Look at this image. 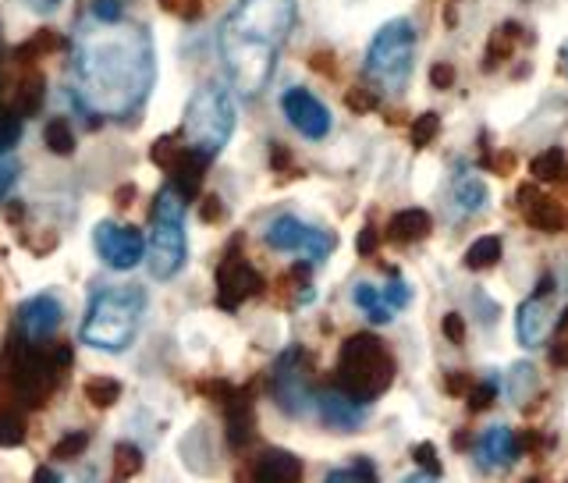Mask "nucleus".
Segmentation results:
<instances>
[{
  "mask_svg": "<svg viewBox=\"0 0 568 483\" xmlns=\"http://www.w3.org/2000/svg\"><path fill=\"white\" fill-rule=\"evenodd\" d=\"M79 107L96 118H132L157 79L153 36L136 22H90L71 50Z\"/></svg>",
  "mask_w": 568,
  "mask_h": 483,
  "instance_id": "f257e3e1",
  "label": "nucleus"
},
{
  "mask_svg": "<svg viewBox=\"0 0 568 483\" xmlns=\"http://www.w3.org/2000/svg\"><path fill=\"white\" fill-rule=\"evenodd\" d=\"M146 313V291L136 285L100 288L82 320V342L96 353H125L136 342Z\"/></svg>",
  "mask_w": 568,
  "mask_h": 483,
  "instance_id": "f03ea898",
  "label": "nucleus"
},
{
  "mask_svg": "<svg viewBox=\"0 0 568 483\" xmlns=\"http://www.w3.org/2000/svg\"><path fill=\"white\" fill-rule=\"evenodd\" d=\"M395 380V356L387 353V345L376 334H352L341 345L338 370H334V384L341 391L356 394L359 402H376V394H384Z\"/></svg>",
  "mask_w": 568,
  "mask_h": 483,
  "instance_id": "7ed1b4c3",
  "label": "nucleus"
},
{
  "mask_svg": "<svg viewBox=\"0 0 568 483\" xmlns=\"http://www.w3.org/2000/svg\"><path fill=\"white\" fill-rule=\"evenodd\" d=\"M185 196L174 185L160 188L153 203V235L146 245V267L153 281H171L178 277L188 260V239H185Z\"/></svg>",
  "mask_w": 568,
  "mask_h": 483,
  "instance_id": "20e7f679",
  "label": "nucleus"
},
{
  "mask_svg": "<svg viewBox=\"0 0 568 483\" xmlns=\"http://www.w3.org/2000/svg\"><path fill=\"white\" fill-rule=\"evenodd\" d=\"M231 131H235V100L221 85H202L193 93L185 107L182 139L193 146L199 157L213 160L224 150Z\"/></svg>",
  "mask_w": 568,
  "mask_h": 483,
  "instance_id": "39448f33",
  "label": "nucleus"
},
{
  "mask_svg": "<svg viewBox=\"0 0 568 483\" xmlns=\"http://www.w3.org/2000/svg\"><path fill=\"white\" fill-rule=\"evenodd\" d=\"M299 19V0H239L235 11L228 14L221 33L267 43V47H285Z\"/></svg>",
  "mask_w": 568,
  "mask_h": 483,
  "instance_id": "423d86ee",
  "label": "nucleus"
},
{
  "mask_svg": "<svg viewBox=\"0 0 568 483\" xmlns=\"http://www.w3.org/2000/svg\"><path fill=\"white\" fill-rule=\"evenodd\" d=\"M416 57V25L409 19H391L376 28L367 47V76L376 79L384 90H402L409 79Z\"/></svg>",
  "mask_w": 568,
  "mask_h": 483,
  "instance_id": "0eeeda50",
  "label": "nucleus"
},
{
  "mask_svg": "<svg viewBox=\"0 0 568 483\" xmlns=\"http://www.w3.org/2000/svg\"><path fill=\"white\" fill-rule=\"evenodd\" d=\"M217 47H221V61L228 68L231 85H235L245 100H253L267 90L274 79V68H278V54H281L278 47H267V43L242 39L231 33H221Z\"/></svg>",
  "mask_w": 568,
  "mask_h": 483,
  "instance_id": "6e6552de",
  "label": "nucleus"
},
{
  "mask_svg": "<svg viewBox=\"0 0 568 483\" xmlns=\"http://www.w3.org/2000/svg\"><path fill=\"white\" fill-rule=\"evenodd\" d=\"M264 242L270 249H278V253H299L305 263H313V267L316 263H324L334 253V245H338V239H334L331 231L305 225L291 214L274 217V221L267 225V231H264Z\"/></svg>",
  "mask_w": 568,
  "mask_h": 483,
  "instance_id": "1a4fd4ad",
  "label": "nucleus"
},
{
  "mask_svg": "<svg viewBox=\"0 0 568 483\" xmlns=\"http://www.w3.org/2000/svg\"><path fill=\"white\" fill-rule=\"evenodd\" d=\"M270 394H274V402L281 405V413L295 416V419L305 416L316 405L313 380H310V373H305V353L299 345L288 348V353L278 359V366H274Z\"/></svg>",
  "mask_w": 568,
  "mask_h": 483,
  "instance_id": "9d476101",
  "label": "nucleus"
},
{
  "mask_svg": "<svg viewBox=\"0 0 568 483\" xmlns=\"http://www.w3.org/2000/svg\"><path fill=\"white\" fill-rule=\"evenodd\" d=\"M558 327V288L555 277H541V285L533 288V296L519 306L515 313V338L522 348H541L547 334Z\"/></svg>",
  "mask_w": 568,
  "mask_h": 483,
  "instance_id": "9b49d317",
  "label": "nucleus"
},
{
  "mask_svg": "<svg viewBox=\"0 0 568 483\" xmlns=\"http://www.w3.org/2000/svg\"><path fill=\"white\" fill-rule=\"evenodd\" d=\"M264 288H267L264 274H259L242 253H235V249H231V253L221 260V267H217V306L228 313H235L245 299L264 296Z\"/></svg>",
  "mask_w": 568,
  "mask_h": 483,
  "instance_id": "f8f14e48",
  "label": "nucleus"
},
{
  "mask_svg": "<svg viewBox=\"0 0 568 483\" xmlns=\"http://www.w3.org/2000/svg\"><path fill=\"white\" fill-rule=\"evenodd\" d=\"M93 249L111 271H136L146 256V239H142V231L132 225L100 221L93 231Z\"/></svg>",
  "mask_w": 568,
  "mask_h": 483,
  "instance_id": "ddd939ff",
  "label": "nucleus"
},
{
  "mask_svg": "<svg viewBox=\"0 0 568 483\" xmlns=\"http://www.w3.org/2000/svg\"><path fill=\"white\" fill-rule=\"evenodd\" d=\"M281 111H285L288 125L295 128L299 136L313 139V142H320V139L331 136L334 118H331L327 104H320V100H316L310 90H302V85H291V90H285V96H281Z\"/></svg>",
  "mask_w": 568,
  "mask_h": 483,
  "instance_id": "4468645a",
  "label": "nucleus"
},
{
  "mask_svg": "<svg viewBox=\"0 0 568 483\" xmlns=\"http://www.w3.org/2000/svg\"><path fill=\"white\" fill-rule=\"evenodd\" d=\"M65 324V306L57 296H33V299H25L19 306V331H22V338H50V334H57Z\"/></svg>",
  "mask_w": 568,
  "mask_h": 483,
  "instance_id": "2eb2a0df",
  "label": "nucleus"
},
{
  "mask_svg": "<svg viewBox=\"0 0 568 483\" xmlns=\"http://www.w3.org/2000/svg\"><path fill=\"white\" fill-rule=\"evenodd\" d=\"M316 413L331 430H356L367 423V402H359L356 394H348L341 388H331L316 394Z\"/></svg>",
  "mask_w": 568,
  "mask_h": 483,
  "instance_id": "dca6fc26",
  "label": "nucleus"
},
{
  "mask_svg": "<svg viewBox=\"0 0 568 483\" xmlns=\"http://www.w3.org/2000/svg\"><path fill=\"white\" fill-rule=\"evenodd\" d=\"M476 462L484 470H498V465H512L519 459V434L508 427H487L476 441Z\"/></svg>",
  "mask_w": 568,
  "mask_h": 483,
  "instance_id": "f3484780",
  "label": "nucleus"
},
{
  "mask_svg": "<svg viewBox=\"0 0 568 483\" xmlns=\"http://www.w3.org/2000/svg\"><path fill=\"white\" fill-rule=\"evenodd\" d=\"M519 199H530V203H522V207H526V221L536 231H544V235H558V231L568 225V214L558 199L536 196V188H519Z\"/></svg>",
  "mask_w": 568,
  "mask_h": 483,
  "instance_id": "a211bd4d",
  "label": "nucleus"
},
{
  "mask_svg": "<svg viewBox=\"0 0 568 483\" xmlns=\"http://www.w3.org/2000/svg\"><path fill=\"white\" fill-rule=\"evenodd\" d=\"M224 416H228V441H231V448L253 445V437H256V409H253L250 394H245V391L231 394V399L224 402Z\"/></svg>",
  "mask_w": 568,
  "mask_h": 483,
  "instance_id": "6ab92c4d",
  "label": "nucleus"
},
{
  "mask_svg": "<svg viewBox=\"0 0 568 483\" xmlns=\"http://www.w3.org/2000/svg\"><path fill=\"white\" fill-rule=\"evenodd\" d=\"M250 476L267 480V483H291V480H302V462H299V456H291V451L267 448L264 456L256 459Z\"/></svg>",
  "mask_w": 568,
  "mask_h": 483,
  "instance_id": "aec40b11",
  "label": "nucleus"
},
{
  "mask_svg": "<svg viewBox=\"0 0 568 483\" xmlns=\"http://www.w3.org/2000/svg\"><path fill=\"white\" fill-rule=\"evenodd\" d=\"M430 214L427 210H419V207H409V210H402L391 217V225H387V239L391 242H419V239H427L430 235Z\"/></svg>",
  "mask_w": 568,
  "mask_h": 483,
  "instance_id": "412c9836",
  "label": "nucleus"
},
{
  "mask_svg": "<svg viewBox=\"0 0 568 483\" xmlns=\"http://www.w3.org/2000/svg\"><path fill=\"white\" fill-rule=\"evenodd\" d=\"M352 299H356L359 310L373 320V324H391V317H395V306L387 302V291L376 288V285L359 281L356 291H352Z\"/></svg>",
  "mask_w": 568,
  "mask_h": 483,
  "instance_id": "4be33fe9",
  "label": "nucleus"
},
{
  "mask_svg": "<svg viewBox=\"0 0 568 483\" xmlns=\"http://www.w3.org/2000/svg\"><path fill=\"white\" fill-rule=\"evenodd\" d=\"M43 100H47V79H43L36 68H28V76L19 82V90L11 96V107L19 111L22 118H28V114H36L43 107Z\"/></svg>",
  "mask_w": 568,
  "mask_h": 483,
  "instance_id": "5701e85b",
  "label": "nucleus"
},
{
  "mask_svg": "<svg viewBox=\"0 0 568 483\" xmlns=\"http://www.w3.org/2000/svg\"><path fill=\"white\" fill-rule=\"evenodd\" d=\"M519 33L522 28L515 25V22H505L498 33H490V43H487V54H484V68L490 71V68H498V65H505L508 57L515 54V47H519Z\"/></svg>",
  "mask_w": 568,
  "mask_h": 483,
  "instance_id": "b1692460",
  "label": "nucleus"
},
{
  "mask_svg": "<svg viewBox=\"0 0 568 483\" xmlns=\"http://www.w3.org/2000/svg\"><path fill=\"white\" fill-rule=\"evenodd\" d=\"M501 239L498 235H484V239H476L470 249H465V267L470 271H490V267H498V260H501Z\"/></svg>",
  "mask_w": 568,
  "mask_h": 483,
  "instance_id": "393cba45",
  "label": "nucleus"
},
{
  "mask_svg": "<svg viewBox=\"0 0 568 483\" xmlns=\"http://www.w3.org/2000/svg\"><path fill=\"white\" fill-rule=\"evenodd\" d=\"M57 47H61V36L54 33V28H39V33L33 39H25L19 50H14V61L22 65H36L43 54H54Z\"/></svg>",
  "mask_w": 568,
  "mask_h": 483,
  "instance_id": "a878e982",
  "label": "nucleus"
},
{
  "mask_svg": "<svg viewBox=\"0 0 568 483\" xmlns=\"http://www.w3.org/2000/svg\"><path fill=\"white\" fill-rule=\"evenodd\" d=\"M85 402L96 405V409H111L114 402L121 399V380H114V377H90L85 380Z\"/></svg>",
  "mask_w": 568,
  "mask_h": 483,
  "instance_id": "bb28decb",
  "label": "nucleus"
},
{
  "mask_svg": "<svg viewBox=\"0 0 568 483\" xmlns=\"http://www.w3.org/2000/svg\"><path fill=\"white\" fill-rule=\"evenodd\" d=\"M43 142H47V150L57 153V157H71L76 153V131H71V125L65 118H54L47 128H43Z\"/></svg>",
  "mask_w": 568,
  "mask_h": 483,
  "instance_id": "cd10ccee",
  "label": "nucleus"
},
{
  "mask_svg": "<svg viewBox=\"0 0 568 483\" xmlns=\"http://www.w3.org/2000/svg\"><path fill=\"white\" fill-rule=\"evenodd\" d=\"M565 168H568V160H565V150H558V146H550L547 153L533 157V164H530V174H533L536 182H555V179H561V174H565Z\"/></svg>",
  "mask_w": 568,
  "mask_h": 483,
  "instance_id": "c85d7f7f",
  "label": "nucleus"
},
{
  "mask_svg": "<svg viewBox=\"0 0 568 483\" xmlns=\"http://www.w3.org/2000/svg\"><path fill=\"white\" fill-rule=\"evenodd\" d=\"M22 139V114L11 104L0 107V153H11Z\"/></svg>",
  "mask_w": 568,
  "mask_h": 483,
  "instance_id": "c756f323",
  "label": "nucleus"
},
{
  "mask_svg": "<svg viewBox=\"0 0 568 483\" xmlns=\"http://www.w3.org/2000/svg\"><path fill=\"white\" fill-rule=\"evenodd\" d=\"M455 203H459V210H462V214H476V210L487 203V188H484V182H476V179H462V182L455 185Z\"/></svg>",
  "mask_w": 568,
  "mask_h": 483,
  "instance_id": "7c9ffc66",
  "label": "nucleus"
},
{
  "mask_svg": "<svg viewBox=\"0 0 568 483\" xmlns=\"http://www.w3.org/2000/svg\"><path fill=\"white\" fill-rule=\"evenodd\" d=\"M85 448H90V430H71L68 437H61V441L54 445L50 459H54V462H68V459H79Z\"/></svg>",
  "mask_w": 568,
  "mask_h": 483,
  "instance_id": "2f4dec72",
  "label": "nucleus"
},
{
  "mask_svg": "<svg viewBox=\"0 0 568 483\" xmlns=\"http://www.w3.org/2000/svg\"><path fill=\"white\" fill-rule=\"evenodd\" d=\"M142 470V451L136 445H118L114 448V476L118 480H128Z\"/></svg>",
  "mask_w": 568,
  "mask_h": 483,
  "instance_id": "473e14b6",
  "label": "nucleus"
},
{
  "mask_svg": "<svg viewBox=\"0 0 568 483\" xmlns=\"http://www.w3.org/2000/svg\"><path fill=\"white\" fill-rule=\"evenodd\" d=\"M25 441V423L11 409H0V448H19Z\"/></svg>",
  "mask_w": 568,
  "mask_h": 483,
  "instance_id": "72a5a7b5",
  "label": "nucleus"
},
{
  "mask_svg": "<svg viewBox=\"0 0 568 483\" xmlns=\"http://www.w3.org/2000/svg\"><path fill=\"white\" fill-rule=\"evenodd\" d=\"M437 131H441V118H437L433 111H430V114H419L416 125H413V131H409L413 146H416V150H427V146L437 139Z\"/></svg>",
  "mask_w": 568,
  "mask_h": 483,
  "instance_id": "f704fd0d",
  "label": "nucleus"
},
{
  "mask_svg": "<svg viewBox=\"0 0 568 483\" xmlns=\"http://www.w3.org/2000/svg\"><path fill=\"white\" fill-rule=\"evenodd\" d=\"M345 104L359 114H367V111L381 107V96H376V90H367V85H352V90L345 93Z\"/></svg>",
  "mask_w": 568,
  "mask_h": 483,
  "instance_id": "c9c22d12",
  "label": "nucleus"
},
{
  "mask_svg": "<svg viewBox=\"0 0 568 483\" xmlns=\"http://www.w3.org/2000/svg\"><path fill=\"white\" fill-rule=\"evenodd\" d=\"M465 402H470L473 413H479V409H490L494 402H498V384H494V380H479V384H473V391L465 394Z\"/></svg>",
  "mask_w": 568,
  "mask_h": 483,
  "instance_id": "e433bc0d",
  "label": "nucleus"
},
{
  "mask_svg": "<svg viewBox=\"0 0 568 483\" xmlns=\"http://www.w3.org/2000/svg\"><path fill=\"white\" fill-rule=\"evenodd\" d=\"M90 14L96 22H121L125 19V4H121V0H93Z\"/></svg>",
  "mask_w": 568,
  "mask_h": 483,
  "instance_id": "4c0bfd02",
  "label": "nucleus"
},
{
  "mask_svg": "<svg viewBox=\"0 0 568 483\" xmlns=\"http://www.w3.org/2000/svg\"><path fill=\"white\" fill-rule=\"evenodd\" d=\"M14 182H19V164H14L8 153H0V203L11 196Z\"/></svg>",
  "mask_w": 568,
  "mask_h": 483,
  "instance_id": "58836bf2",
  "label": "nucleus"
},
{
  "mask_svg": "<svg viewBox=\"0 0 568 483\" xmlns=\"http://www.w3.org/2000/svg\"><path fill=\"white\" fill-rule=\"evenodd\" d=\"M199 391L207 394L210 402H221V405H224L239 388H235V384H228V380H199Z\"/></svg>",
  "mask_w": 568,
  "mask_h": 483,
  "instance_id": "ea45409f",
  "label": "nucleus"
},
{
  "mask_svg": "<svg viewBox=\"0 0 568 483\" xmlns=\"http://www.w3.org/2000/svg\"><path fill=\"white\" fill-rule=\"evenodd\" d=\"M441 331H444V338L451 345H462L465 342V320H462V313H448L441 320Z\"/></svg>",
  "mask_w": 568,
  "mask_h": 483,
  "instance_id": "a19ab883",
  "label": "nucleus"
},
{
  "mask_svg": "<svg viewBox=\"0 0 568 483\" xmlns=\"http://www.w3.org/2000/svg\"><path fill=\"white\" fill-rule=\"evenodd\" d=\"M376 470L367 462V459H359V465H348V470H334L327 480H373Z\"/></svg>",
  "mask_w": 568,
  "mask_h": 483,
  "instance_id": "79ce46f5",
  "label": "nucleus"
},
{
  "mask_svg": "<svg viewBox=\"0 0 568 483\" xmlns=\"http://www.w3.org/2000/svg\"><path fill=\"white\" fill-rule=\"evenodd\" d=\"M171 14H178V19H199L202 11V0H160Z\"/></svg>",
  "mask_w": 568,
  "mask_h": 483,
  "instance_id": "37998d69",
  "label": "nucleus"
},
{
  "mask_svg": "<svg viewBox=\"0 0 568 483\" xmlns=\"http://www.w3.org/2000/svg\"><path fill=\"white\" fill-rule=\"evenodd\" d=\"M430 85L433 90H451V85H455V68H451L448 61H437L430 68Z\"/></svg>",
  "mask_w": 568,
  "mask_h": 483,
  "instance_id": "c03bdc74",
  "label": "nucleus"
},
{
  "mask_svg": "<svg viewBox=\"0 0 568 483\" xmlns=\"http://www.w3.org/2000/svg\"><path fill=\"white\" fill-rule=\"evenodd\" d=\"M384 291H387V302L395 306V310H402V306H409V302H413V288L405 285L402 277H395V281H391Z\"/></svg>",
  "mask_w": 568,
  "mask_h": 483,
  "instance_id": "a18cd8bd",
  "label": "nucleus"
},
{
  "mask_svg": "<svg viewBox=\"0 0 568 483\" xmlns=\"http://www.w3.org/2000/svg\"><path fill=\"white\" fill-rule=\"evenodd\" d=\"M413 459L424 465V470H430V473H441V465H437V448H433V441H419L416 448H413Z\"/></svg>",
  "mask_w": 568,
  "mask_h": 483,
  "instance_id": "49530a36",
  "label": "nucleus"
},
{
  "mask_svg": "<svg viewBox=\"0 0 568 483\" xmlns=\"http://www.w3.org/2000/svg\"><path fill=\"white\" fill-rule=\"evenodd\" d=\"M473 384H476V380H473L470 373H459V370L444 373V391H448V394H470Z\"/></svg>",
  "mask_w": 568,
  "mask_h": 483,
  "instance_id": "de8ad7c7",
  "label": "nucleus"
},
{
  "mask_svg": "<svg viewBox=\"0 0 568 483\" xmlns=\"http://www.w3.org/2000/svg\"><path fill=\"white\" fill-rule=\"evenodd\" d=\"M199 217H202V221H207V225L224 221V203H221V196H207V199H202Z\"/></svg>",
  "mask_w": 568,
  "mask_h": 483,
  "instance_id": "09e8293b",
  "label": "nucleus"
},
{
  "mask_svg": "<svg viewBox=\"0 0 568 483\" xmlns=\"http://www.w3.org/2000/svg\"><path fill=\"white\" fill-rule=\"evenodd\" d=\"M310 68L313 71H324L327 79H338V65H334V54H327V50H316L310 57Z\"/></svg>",
  "mask_w": 568,
  "mask_h": 483,
  "instance_id": "8fccbe9b",
  "label": "nucleus"
},
{
  "mask_svg": "<svg viewBox=\"0 0 568 483\" xmlns=\"http://www.w3.org/2000/svg\"><path fill=\"white\" fill-rule=\"evenodd\" d=\"M376 242H381V239H376V228H373V225H367V228L359 231V242H356L359 256H370V253H376Z\"/></svg>",
  "mask_w": 568,
  "mask_h": 483,
  "instance_id": "3c124183",
  "label": "nucleus"
},
{
  "mask_svg": "<svg viewBox=\"0 0 568 483\" xmlns=\"http://www.w3.org/2000/svg\"><path fill=\"white\" fill-rule=\"evenodd\" d=\"M550 366H558V370L568 366V334H558V342L550 345Z\"/></svg>",
  "mask_w": 568,
  "mask_h": 483,
  "instance_id": "603ef678",
  "label": "nucleus"
},
{
  "mask_svg": "<svg viewBox=\"0 0 568 483\" xmlns=\"http://www.w3.org/2000/svg\"><path fill=\"white\" fill-rule=\"evenodd\" d=\"M270 168L274 171H291V153L281 142H270Z\"/></svg>",
  "mask_w": 568,
  "mask_h": 483,
  "instance_id": "864d4df0",
  "label": "nucleus"
},
{
  "mask_svg": "<svg viewBox=\"0 0 568 483\" xmlns=\"http://www.w3.org/2000/svg\"><path fill=\"white\" fill-rule=\"evenodd\" d=\"M28 8H33L36 14H54L57 8H61V0H25Z\"/></svg>",
  "mask_w": 568,
  "mask_h": 483,
  "instance_id": "5fc2aeb1",
  "label": "nucleus"
},
{
  "mask_svg": "<svg viewBox=\"0 0 568 483\" xmlns=\"http://www.w3.org/2000/svg\"><path fill=\"white\" fill-rule=\"evenodd\" d=\"M132 199H136V185H125L114 193V203H118V207H132Z\"/></svg>",
  "mask_w": 568,
  "mask_h": 483,
  "instance_id": "6e6d98bb",
  "label": "nucleus"
},
{
  "mask_svg": "<svg viewBox=\"0 0 568 483\" xmlns=\"http://www.w3.org/2000/svg\"><path fill=\"white\" fill-rule=\"evenodd\" d=\"M36 480H61V476H57L54 470H39V473H36Z\"/></svg>",
  "mask_w": 568,
  "mask_h": 483,
  "instance_id": "4d7b16f0",
  "label": "nucleus"
}]
</instances>
